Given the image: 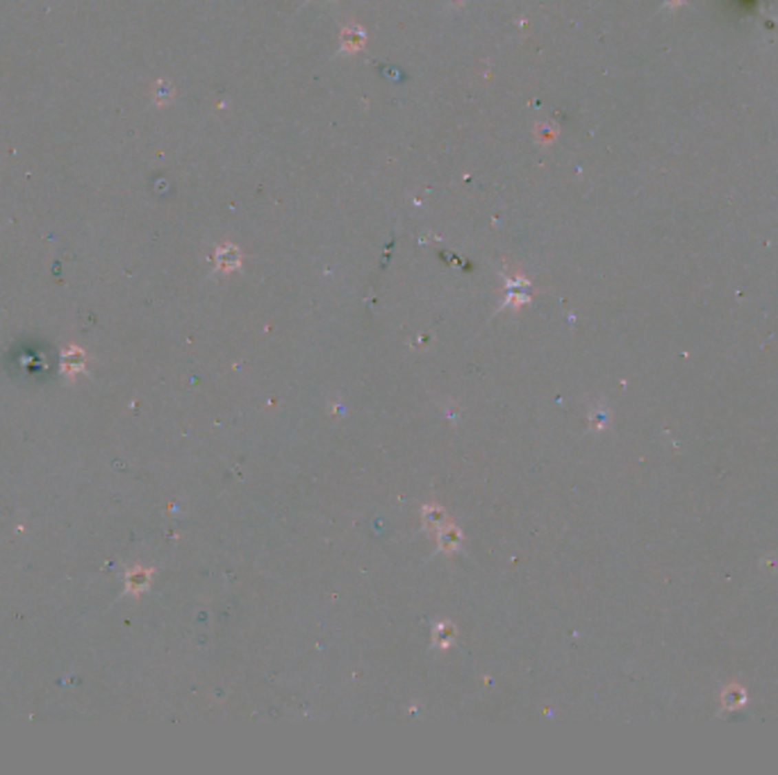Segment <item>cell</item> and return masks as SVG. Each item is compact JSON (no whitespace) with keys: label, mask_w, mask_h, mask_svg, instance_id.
Returning <instances> with one entry per match:
<instances>
[{"label":"cell","mask_w":778,"mask_h":775,"mask_svg":"<svg viewBox=\"0 0 778 775\" xmlns=\"http://www.w3.org/2000/svg\"><path fill=\"white\" fill-rule=\"evenodd\" d=\"M365 30L360 25H348L344 32H342V53H355V50H360L365 46Z\"/></svg>","instance_id":"cell-1"}]
</instances>
